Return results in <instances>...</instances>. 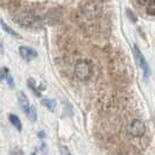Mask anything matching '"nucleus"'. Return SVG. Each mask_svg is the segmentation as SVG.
I'll return each mask as SVG.
<instances>
[{
    "instance_id": "f257e3e1",
    "label": "nucleus",
    "mask_w": 155,
    "mask_h": 155,
    "mask_svg": "<svg viewBox=\"0 0 155 155\" xmlns=\"http://www.w3.org/2000/svg\"><path fill=\"white\" fill-rule=\"evenodd\" d=\"M75 74H76L77 78H79L81 81H87L89 78H91L93 74L91 63L85 61V60L78 61L75 65Z\"/></svg>"
},
{
    "instance_id": "f03ea898",
    "label": "nucleus",
    "mask_w": 155,
    "mask_h": 155,
    "mask_svg": "<svg viewBox=\"0 0 155 155\" xmlns=\"http://www.w3.org/2000/svg\"><path fill=\"white\" fill-rule=\"evenodd\" d=\"M18 97H19V103H20V105H21V109H22L23 112L26 113L27 118H28L31 121H33V123L36 121L38 114H36L35 107L31 105V103H29V101H28V98L26 97V94L21 91V92H19Z\"/></svg>"
},
{
    "instance_id": "7ed1b4c3",
    "label": "nucleus",
    "mask_w": 155,
    "mask_h": 155,
    "mask_svg": "<svg viewBox=\"0 0 155 155\" xmlns=\"http://www.w3.org/2000/svg\"><path fill=\"white\" fill-rule=\"evenodd\" d=\"M126 132L133 138H140L146 132V126L139 119H133L126 127Z\"/></svg>"
},
{
    "instance_id": "20e7f679",
    "label": "nucleus",
    "mask_w": 155,
    "mask_h": 155,
    "mask_svg": "<svg viewBox=\"0 0 155 155\" xmlns=\"http://www.w3.org/2000/svg\"><path fill=\"white\" fill-rule=\"evenodd\" d=\"M133 53H134V56H135V60H137L138 65H139L140 69L142 70V72H143L145 78L149 77V76H150V68H149V65H148V62L146 61L143 54L141 53V50H140L139 48H138V46H135V45L133 47Z\"/></svg>"
},
{
    "instance_id": "39448f33",
    "label": "nucleus",
    "mask_w": 155,
    "mask_h": 155,
    "mask_svg": "<svg viewBox=\"0 0 155 155\" xmlns=\"http://www.w3.org/2000/svg\"><path fill=\"white\" fill-rule=\"evenodd\" d=\"M14 20L16 23L21 25L23 27H35L38 25V19L31 15V13H22L16 16Z\"/></svg>"
},
{
    "instance_id": "423d86ee",
    "label": "nucleus",
    "mask_w": 155,
    "mask_h": 155,
    "mask_svg": "<svg viewBox=\"0 0 155 155\" xmlns=\"http://www.w3.org/2000/svg\"><path fill=\"white\" fill-rule=\"evenodd\" d=\"M19 51H20L21 57H22L23 60H26V61H31L33 58H35L38 56V53L34 49L28 48V47H20Z\"/></svg>"
},
{
    "instance_id": "0eeeda50",
    "label": "nucleus",
    "mask_w": 155,
    "mask_h": 155,
    "mask_svg": "<svg viewBox=\"0 0 155 155\" xmlns=\"http://www.w3.org/2000/svg\"><path fill=\"white\" fill-rule=\"evenodd\" d=\"M9 121L12 123V125L15 127L16 130L21 131L22 130V125H21V120L19 119V117L15 114H9Z\"/></svg>"
},
{
    "instance_id": "6e6552de",
    "label": "nucleus",
    "mask_w": 155,
    "mask_h": 155,
    "mask_svg": "<svg viewBox=\"0 0 155 155\" xmlns=\"http://www.w3.org/2000/svg\"><path fill=\"white\" fill-rule=\"evenodd\" d=\"M2 78H5L7 81V84L9 85L11 89H14V81H13V78L9 75V72L7 71L6 68H2Z\"/></svg>"
},
{
    "instance_id": "1a4fd4ad",
    "label": "nucleus",
    "mask_w": 155,
    "mask_h": 155,
    "mask_svg": "<svg viewBox=\"0 0 155 155\" xmlns=\"http://www.w3.org/2000/svg\"><path fill=\"white\" fill-rule=\"evenodd\" d=\"M42 105H45L50 111H55V109H56V101H54V99H42Z\"/></svg>"
},
{
    "instance_id": "9d476101",
    "label": "nucleus",
    "mask_w": 155,
    "mask_h": 155,
    "mask_svg": "<svg viewBox=\"0 0 155 155\" xmlns=\"http://www.w3.org/2000/svg\"><path fill=\"white\" fill-rule=\"evenodd\" d=\"M1 26H2V28H4V31H6V33H8L9 35H12V36H14V38H20V35L18 34V33H15V31H13L9 26H7L6 25V22L4 21V20H1Z\"/></svg>"
},
{
    "instance_id": "9b49d317",
    "label": "nucleus",
    "mask_w": 155,
    "mask_h": 155,
    "mask_svg": "<svg viewBox=\"0 0 155 155\" xmlns=\"http://www.w3.org/2000/svg\"><path fill=\"white\" fill-rule=\"evenodd\" d=\"M27 83H28V86L31 87V91H33V92L35 93L36 96H39V97H40V96H41V93H40V91L38 90V87H36V85H35V82H34V79H33V78H29Z\"/></svg>"
},
{
    "instance_id": "f8f14e48",
    "label": "nucleus",
    "mask_w": 155,
    "mask_h": 155,
    "mask_svg": "<svg viewBox=\"0 0 155 155\" xmlns=\"http://www.w3.org/2000/svg\"><path fill=\"white\" fill-rule=\"evenodd\" d=\"M147 13L149 15H155V0H150L147 5Z\"/></svg>"
},
{
    "instance_id": "ddd939ff",
    "label": "nucleus",
    "mask_w": 155,
    "mask_h": 155,
    "mask_svg": "<svg viewBox=\"0 0 155 155\" xmlns=\"http://www.w3.org/2000/svg\"><path fill=\"white\" fill-rule=\"evenodd\" d=\"M60 153H61V155H71L69 149L65 147V146H61L60 147Z\"/></svg>"
},
{
    "instance_id": "4468645a",
    "label": "nucleus",
    "mask_w": 155,
    "mask_h": 155,
    "mask_svg": "<svg viewBox=\"0 0 155 155\" xmlns=\"http://www.w3.org/2000/svg\"><path fill=\"white\" fill-rule=\"evenodd\" d=\"M127 15H128V18H131V19H132L133 22H135V21H137V16L134 15V13H133L132 11L127 9Z\"/></svg>"
},
{
    "instance_id": "2eb2a0df",
    "label": "nucleus",
    "mask_w": 155,
    "mask_h": 155,
    "mask_svg": "<svg viewBox=\"0 0 155 155\" xmlns=\"http://www.w3.org/2000/svg\"><path fill=\"white\" fill-rule=\"evenodd\" d=\"M137 1L140 5H148L149 4V0H137Z\"/></svg>"
}]
</instances>
